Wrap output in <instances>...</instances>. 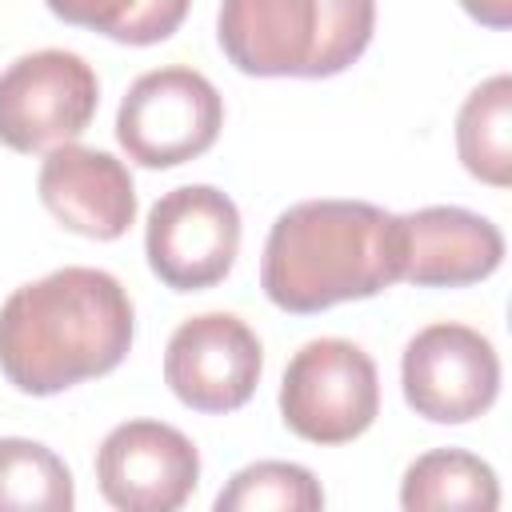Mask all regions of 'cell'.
Wrapping results in <instances>:
<instances>
[{
    "label": "cell",
    "mask_w": 512,
    "mask_h": 512,
    "mask_svg": "<svg viewBox=\"0 0 512 512\" xmlns=\"http://www.w3.org/2000/svg\"><path fill=\"white\" fill-rule=\"evenodd\" d=\"M48 12L72 28H92L116 44H160L168 40L192 0H44Z\"/></svg>",
    "instance_id": "16"
},
{
    "label": "cell",
    "mask_w": 512,
    "mask_h": 512,
    "mask_svg": "<svg viewBox=\"0 0 512 512\" xmlns=\"http://www.w3.org/2000/svg\"><path fill=\"white\" fill-rule=\"evenodd\" d=\"M264 372L256 332L232 312H204L184 320L164 348V384L172 396L208 416L236 412L252 400Z\"/></svg>",
    "instance_id": "9"
},
{
    "label": "cell",
    "mask_w": 512,
    "mask_h": 512,
    "mask_svg": "<svg viewBox=\"0 0 512 512\" xmlns=\"http://www.w3.org/2000/svg\"><path fill=\"white\" fill-rule=\"evenodd\" d=\"M400 388L416 416L432 424H468L500 396V356L484 332L440 320L408 340Z\"/></svg>",
    "instance_id": "8"
},
{
    "label": "cell",
    "mask_w": 512,
    "mask_h": 512,
    "mask_svg": "<svg viewBox=\"0 0 512 512\" xmlns=\"http://www.w3.org/2000/svg\"><path fill=\"white\" fill-rule=\"evenodd\" d=\"M380 412V376L372 356L340 336L308 340L284 368L280 416L308 444H348Z\"/></svg>",
    "instance_id": "4"
},
{
    "label": "cell",
    "mask_w": 512,
    "mask_h": 512,
    "mask_svg": "<svg viewBox=\"0 0 512 512\" xmlns=\"http://www.w3.org/2000/svg\"><path fill=\"white\" fill-rule=\"evenodd\" d=\"M400 504L408 512L436 508H500V480L488 460L464 448H432L416 456L400 480Z\"/></svg>",
    "instance_id": "14"
},
{
    "label": "cell",
    "mask_w": 512,
    "mask_h": 512,
    "mask_svg": "<svg viewBox=\"0 0 512 512\" xmlns=\"http://www.w3.org/2000/svg\"><path fill=\"white\" fill-rule=\"evenodd\" d=\"M404 220V280L416 288H464L488 280L504 260L500 228L460 204H432Z\"/></svg>",
    "instance_id": "12"
},
{
    "label": "cell",
    "mask_w": 512,
    "mask_h": 512,
    "mask_svg": "<svg viewBox=\"0 0 512 512\" xmlns=\"http://www.w3.org/2000/svg\"><path fill=\"white\" fill-rule=\"evenodd\" d=\"M72 504V472L52 448L24 436H0V512H68Z\"/></svg>",
    "instance_id": "15"
},
{
    "label": "cell",
    "mask_w": 512,
    "mask_h": 512,
    "mask_svg": "<svg viewBox=\"0 0 512 512\" xmlns=\"http://www.w3.org/2000/svg\"><path fill=\"white\" fill-rule=\"evenodd\" d=\"M240 252V212L212 184H184L148 208L144 256L172 292L220 284Z\"/></svg>",
    "instance_id": "7"
},
{
    "label": "cell",
    "mask_w": 512,
    "mask_h": 512,
    "mask_svg": "<svg viewBox=\"0 0 512 512\" xmlns=\"http://www.w3.org/2000/svg\"><path fill=\"white\" fill-rule=\"evenodd\" d=\"M224 128L216 84L168 64L136 76L116 112V140L140 168H176L204 156Z\"/></svg>",
    "instance_id": "5"
},
{
    "label": "cell",
    "mask_w": 512,
    "mask_h": 512,
    "mask_svg": "<svg viewBox=\"0 0 512 512\" xmlns=\"http://www.w3.org/2000/svg\"><path fill=\"white\" fill-rule=\"evenodd\" d=\"M404 220L368 200H300L264 240L260 288L292 316L368 300L404 280Z\"/></svg>",
    "instance_id": "2"
},
{
    "label": "cell",
    "mask_w": 512,
    "mask_h": 512,
    "mask_svg": "<svg viewBox=\"0 0 512 512\" xmlns=\"http://www.w3.org/2000/svg\"><path fill=\"white\" fill-rule=\"evenodd\" d=\"M456 152L468 176L508 188L512 184V76L496 72L476 84L456 112Z\"/></svg>",
    "instance_id": "13"
},
{
    "label": "cell",
    "mask_w": 512,
    "mask_h": 512,
    "mask_svg": "<svg viewBox=\"0 0 512 512\" xmlns=\"http://www.w3.org/2000/svg\"><path fill=\"white\" fill-rule=\"evenodd\" d=\"M96 484L120 512H176L200 484V452L164 420H124L96 448Z\"/></svg>",
    "instance_id": "10"
},
{
    "label": "cell",
    "mask_w": 512,
    "mask_h": 512,
    "mask_svg": "<svg viewBox=\"0 0 512 512\" xmlns=\"http://www.w3.org/2000/svg\"><path fill=\"white\" fill-rule=\"evenodd\" d=\"M100 104L92 64L64 48H40L0 72V144L12 152H48L76 140Z\"/></svg>",
    "instance_id": "6"
},
{
    "label": "cell",
    "mask_w": 512,
    "mask_h": 512,
    "mask_svg": "<svg viewBox=\"0 0 512 512\" xmlns=\"http://www.w3.org/2000/svg\"><path fill=\"white\" fill-rule=\"evenodd\" d=\"M372 28L376 0H220L216 12V40L244 76H340Z\"/></svg>",
    "instance_id": "3"
},
{
    "label": "cell",
    "mask_w": 512,
    "mask_h": 512,
    "mask_svg": "<svg viewBox=\"0 0 512 512\" xmlns=\"http://www.w3.org/2000/svg\"><path fill=\"white\" fill-rule=\"evenodd\" d=\"M460 8H464L476 24L496 28V32L512 24V0H460Z\"/></svg>",
    "instance_id": "18"
},
{
    "label": "cell",
    "mask_w": 512,
    "mask_h": 512,
    "mask_svg": "<svg viewBox=\"0 0 512 512\" xmlns=\"http://www.w3.org/2000/svg\"><path fill=\"white\" fill-rule=\"evenodd\" d=\"M136 312L104 268H56L0 304V372L24 396L108 376L132 352Z\"/></svg>",
    "instance_id": "1"
},
{
    "label": "cell",
    "mask_w": 512,
    "mask_h": 512,
    "mask_svg": "<svg viewBox=\"0 0 512 512\" xmlns=\"http://www.w3.org/2000/svg\"><path fill=\"white\" fill-rule=\"evenodd\" d=\"M36 192L68 232L88 240H120L136 220V188L124 160L76 140L44 152Z\"/></svg>",
    "instance_id": "11"
},
{
    "label": "cell",
    "mask_w": 512,
    "mask_h": 512,
    "mask_svg": "<svg viewBox=\"0 0 512 512\" xmlns=\"http://www.w3.org/2000/svg\"><path fill=\"white\" fill-rule=\"evenodd\" d=\"M324 488L304 464L256 460L240 468L216 496V512H316Z\"/></svg>",
    "instance_id": "17"
}]
</instances>
